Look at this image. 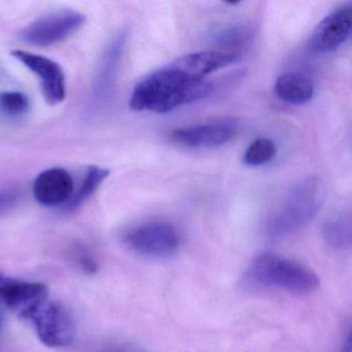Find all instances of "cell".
I'll return each instance as SVG.
<instances>
[{"instance_id":"obj_1","label":"cell","mask_w":352,"mask_h":352,"mask_svg":"<svg viewBox=\"0 0 352 352\" xmlns=\"http://www.w3.org/2000/svg\"><path fill=\"white\" fill-rule=\"evenodd\" d=\"M212 90L213 86L210 82L187 79L168 65L135 85L129 98V108L135 112L166 114L208 98Z\"/></svg>"},{"instance_id":"obj_2","label":"cell","mask_w":352,"mask_h":352,"mask_svg":"<svg viewBox=\"0 0 352 352\" xmlns=\"http://www.w3.org/2000/svg\"><path fill=\"white\" fill-rule=\"evenodd\" d=\"M245 280L251 285L296 294H311L319 286L318 276L312 270L275 253H263L255 257L247 269Z\"/></svg>"},{"instance_id":"obj_3","label":"cell","mask_w":352,"mask_h":352,"mask_svg":"<svg viewBox=\"0 0 352 352\" xmlns=\"http://www.w3.org/2000/svg\"><path fill=\"white\" fill-rule=\"evenodd\" d=\"M327 187L318 177H309L298 183L284 201L270 224V234L280 239L306 228L322 208Z\"/></svg>"},{"instance_id":"obj_4","label":"cell","mask_w":352,"mask_h":352,"mask_svg":"<svg viewBox=\"0 0 352 352\" xmlns=\"http://www.w3.org/2000/svg\"><path fill=\"white\" fill-rule=\"evenodd\" d=\"M20 316L34 325L38 339L48 347H67L75 339V321L61 302L46 298L22 312Z\"/></svg>"},{"instance_id":"obj_5","label":"cell","mask_w":352,"mask_h":352,"mask_svg":"<svg viewBox=\"0 0 352 352\" xmlns=\"http://www.w3.org/2000/svg\"><path fill=\"white\" fill-rule=\"evenodd\" d=\"M83 14L74 10H59L45 14L30 22L20 32V40L36 47H50L73 36L85 24Z\"/></svg>"},{"instance_id":"obj_6","label":"cell","mask_w":352,"mask_h":352,"mask_svg":"<svg viewBox=\"0 0 352 352\" xmlns=\"http://www.w3.org/2000/svg\"><path fill=\"white\" fill-rule=\"evenodd\" d=\"M123 242L133 252L151 258H164L174 254L180 247V234L168 222H146L129 228Z\"/></svg>"},{"instance_id":"obj_7","label":"cell","mask_w":352,"mask_h":352,"mask_svg":"<svg viewBox=\"0 0 352 352\" xmlns=\"http://www.w3.org/2000/svg\"><path fill=\"white\" fill-rule=\"evenodd\" d=\"M129 34L127 28L120 30L109 43L100 57L90 90L89 109L91 112L104 108L114 91Z\"/></svg>"},{"instance_id":"obj_8","label":"cell","mask_w":352,"mask_h":352,"mask_svg":"<svg viewBox=\"0 0 352 352\" xmlns=\"http://www.w3.org/2000/svg\"><path fill=\"white\" fill-rule=\"evenodd\" d=\"M11 54L36 76L47 104L56 106L65 100L67 79L59 63L44 55L28 51L14 50Z\"/></svg>"},{"instance_id":"obj_9","label":"cell","mask_w":352,"mask_h":352,"mask_svg":"<svg viewBox=\"0 0 352 352\" xmlns=\"http://www.w3.org/2000/svg\"><path fill=\"white\" fill-rule=\"evenodd\" d=\"M352 28V6H342L327 15L313 32L310 48L313 52L323 54L333 52L349 38Z\"/></svg>"},{"instance_id":"obj_10","label":"cell","mask_w":352,"mask_h":352,"mask_svg":"<svg viewBox=\"0 0 352 352\" xmlns=\"http://www.w3.org/2000/svg\"><path fill=\"white\" fill-rule=\"evenodd\" d=\"M238 133L236 124L230 120L215 121L172 131L170 139L188 148L219 147L232 141Z\"/></svg>"},{"instance_id":"obj_11","label":"cell","mask_w":352,"mask_h":352,"mask_svg":"<svg viewBox=\"0 0 352 352\" xmlns=\"http://www.w3.org/2000/svg\"><path fill=\"white\" fill-rule=\"evenodd\" d=\"M75 185L69 170L51 168L36 176L32 184L34 199L44 207L65 206L73 197Z\"/></svg>"},{"instance_id":"obj_12","label":"cell","mask_w":352,"mask_h":352,"mask_svg":"<svg viewBox=\"0 0 352 352\" xmlns=\"http://www.w3.org/2000/svg\"><path fill=\"white\" fill-rule=\"evenodd\" d=\"M238 60L239 55L232 51H201L181 57L170 67L187 79L203 80L205 76Z\"/></svg>"},{"instance_id":"obj_13","label":"cell","mask_w":352,"mask_h":352,"mask_svg":"<svg viewBox=\"0 0 352 352\" xmlns=\"http://www.w3.org/2000/svg\"><path fill=\"white\" fill-rule=\"evenodd\" d=\"M48 298L46 285L36 282L7 279L0 285V300L19 315L30 307Z\"/></svg>"},{"instance_id":"obj_14","label":"cell","mask_w":352,"mask_h":352,"mask_svg":"<svg viewBox=\"0 0 352 352\" xmlns=\"http://www.w3.org/2000/svg\"><path fill=\"white\" fill-rule=\"evenodd\" d=\"M274 90L282 102L296 106L307 104L314 96L312 82L296 74H287L278 78Z\"/></svg>"},{"instance_id":"obj_15","label":"cell","mask_w":352,"mask_h":352,"mask_svg":"<svg viewBox=\"0 0 352 352\" xmlns=\"http://www.w3.org/2000/svg\"><path fill=\"white\" fill-rule=\"evenodd\" d=\"M110 175V170L98 166H90L86 170L85 177L80 184L79 188L74 192L72 199L65 204V212L77 211L100 188Z\"/></svg>"},{"instance_id":"obj_16","label":"cell","mask_w":352,"mask_h":352,"mask_svg":"<svg viewBox=\"0 0 352 352\" xmlns=\"http://www.w3.org/2000/svg\"><path fill=\"white\" fill-rule=\"evenodd\" d=\"M323 238L333 250L343 251L349 248L352 240L350 216L341 214L327 220L323 226Z\"/></svg>"},{"instance_id":"obj_17","label":"cell","mask_w":352,"mask_h":352,"mask_svg":"<svg viewBox=\"0 0 352 352\" xmlns=\"http://www.w3.org/2000/svg\"><path fill=\"white\" fill-rule=\"evenodd\" d=\"M30 100L25 94L7 90L0 94V115L10 120H20L28 116Z\"/></svg>"},{"instance_id":"obj_18","label":"cell","mask_w":352,"mask_h":352,"mask_svg":"<svg viewBox=\"0 0 352 352\" xmlns=\"http://www.w3.org/2000/svg\"><path fill=\"white\" fill-rule=\"evenodd\" d=\"M277 153V147L272 140L261 139L255 140L247 148L246 152L243 155V162L248 166H261L269 164L275 158Z\"/></svg>"},{"instance_id":"obj_19","label":"cell","mask_w":352,"mask_h":352,"mask_svg":"<svg viewBox=\"0 0 352 352\" xmlns=\"http://www.w3.org/2000/svg\"><path fill=\"white\" fill-rule=\"evenodd\" d=\"M72 258L78 267L87 274H94L98 270V263L91 251L83 244H75L72 248Z\"/></svg>"},{"instance_id":"obj_20","label":"cell","mask_w":352,"mask_h":352,"mask_svg":"<svg viewBox=\"0 0 352 352\" xmlns=\"http://www.w3.org/2000/svg\"><path fill=\"white\" fill-rule=\"evenodd\" d=\"M248 38L247 30L242 28H234L228 32H224L220 36L219 43H224L226 45H236L244 42Z\"/></svg>"},{"instance_id":"obj_21","label":"cell","mask_w":352,"mask_h":352,"mask_svg":"<svg viewBox=\"0 0 352 352\" xmlns=\"http://www.w3.org/2000/svg\"><path fill=\"white\" fill-rule=\"evenodd\" d=\"M96 352H149L141 346L131 343H117L104 346Z\"/></svg>"},{"instance_id":"obj_22","label":"cell","mask_w":352,"mask_h":352,"mask_svg":"<svg viewBox=\"0 0 352 352\" xmlns=\"http://www.w3.org/2000/svg\"><path fill=\"white\" fill-rule=\"evenodd\" d=\"M13 197L12 195H0V212L9 208V206L13 203Z\"/></svg>"},{"instance_id":"obj_23","label":"cell","mask_w":352,"mask_h":352,"mask_svg":"<svg viewBox=\"0 0 352 352\" xmlns=\"http://www.w3.org/2000/svg\"><path fill=\"white\" fill-rule=\"evenodd\" d=\"M341 352H351V336H350V331H348L346 339L344 340Z\"/></svg>"},{"instance_id":"obj_24","label":"cell","mask_w":352,"mask_h":352,"mask_svg":"<svg viewBox=\"0 0 352 352\" xmlns=\"http://www.w3.org/2000/svg\"><path fill=\"white\" fill-rule=\"evenodd\" d=\"M3 327H5V315H3V311L0 309V333L3 331Z\"/></svg>"},{"instance_id":"obj_25","label":"cell","mask_w":352,"mask_h":352,"mask_svg":"<svg viewBox=\"0 0 352 352\" xmlns=\"http://www.w3.org/2000/svg\"><path fill=\"white\" fill-rule=\"evenodd\" d=\"M6 279H7V278L3 277V276L0 274V285L3 283V281H5Z\"/></svg>"}]
</instances>
